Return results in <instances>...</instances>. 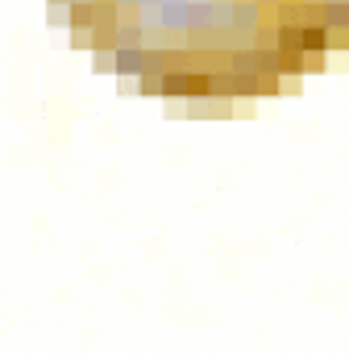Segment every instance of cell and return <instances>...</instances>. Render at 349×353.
<instances>
[{
    "mask_svg": "<svg viewBox=\"0 0 349 353\" xmlns=\"http://www.w3.org/2000/svg\"><path fill=\"white\" fill-rule=\"evenodd\" d=\"M92 67H96V75H100V71H112V67H117V54H112V50H96Z\"/></svg>",
    "mask_w": 349,
    "mask_h": 353,
    "instance_id": "3957f363",
    "label": "cell"
},
{
    "mask_svg": "<svg viewBox=\"0 0 349 353\" xmlns=\"http://www.w3.org/2000/svg\"><path fill=\"white\" fill-rule=\"evenodd\" d=\"M112 54H117V75L121 79H137L141 75V67H146V46H112Z\"/></svg>",
    "mask_w": 349,
    "mask_h": 353,
    "instance_id": "6da1fadb",
    "label": "cell"
},
{
    "mask_svg": "<svg viewBox=\"0 0 349 353\" xmlns=\"http://www.w3.org/2000/svg\"><path fill=\"white\" fill-rule=\"evenodd\" d=\"M67 9H71V5H46V13H50L46 21H50V26H63V21H67Z\"/></svg>",
    "mask_w": 349,
    "mask_h": 353,
    "instance_id": "277c9868",
    "label": "cell"
},
{
    "mask_svg": "<svg viewBox=\"0 0 349 353\" xmlns=\"http://www.w3.org/2000/svg\"><path fill=\"white\" fill-rule=\"evenodd\" d=\"M303 54H328V30H324V21H308L303 26Z\"/></svg>",
    "mask_w": 349,
    "mask_h": 353,
    "instance_id": "7a4b0ae2",
    "label": "cell"
},
{
    "mask_svg": "<svg viewBox=\"0 0 349 353\" xmlns=\"http://www.w3.org/2000/svg\"><path fill=\"white\" fill-rule=\"evenodd\" d=\"M46 5H71V0H46Z\"/></svg>",
    "mask_w": 349,
    "mask_h": 353,
    "instance_id": "5b68a950",
    "label": "cell"
}]
</instances>
